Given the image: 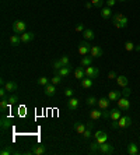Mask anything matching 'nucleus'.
Here are the masks:
<instances>
[{"instance_id": "nucleus-1", "label": "nucleus", "mask_w": 140, "mask_h": 155, "mask_svg": "<svg viewBox=\"0 0 140 155\" xmlns=\"http://www.w3.org/2000/svg\"><path fill=\"white\" fill-rule=\"evenodd\" d=\"M130 124H132V118L129 115H125V116H121V119L118 122H113L111 126L113 129H126L129 127Z\"/></svg>"}, {"instance_id": "nucleus-2", "label": "nucleus", "mask_w": 140, "mask_h": 155, "mask_svg": "<svg viewBox=\"0 0 140 155\" xmlns=\"http://www.w3.org/2000/svg\"><path fill=\"white\" fill-rule=\"evenodd\" d=\"M91 46H93V45H90L88 41H85V39L80 41V43H79V55H81V56H87V55H90Z\"/></svg>"}, {"instance_id": "nucleus-3", "label": "nucleus", "mask_w": 140, "mask_h": 155, "mask_svg": "<svg viewBox=\"0 0 140 155\" xmlns=\"http://www.w3.org/2000/svg\"><path fill=\"white\" fill-rule=\"evenodd\" d=\"M97 152L98 154H102V155H109L113 152V147L111 144H108V143H102V144H99Z\"/></svg>"}, {"instance_id": "nucleus-4", "label": "nucleus", "mask_w": 140, "mask_h": 155, "mask_svg": "<svg viewBox=\"0 0 140 155\" xmlns=\"http://www.w3.org/2000/svg\"><path fill=\"white\" fill-rule=\"evenodd\" d=\"M116 102H118V108L121 110H125L126 112V110L130 109V101L127 99V96H121Z\"/></svg>"}, {"instance_id": "nucleus-5", "label": "nucleus", "mask_w": 140, "mask_h": 155, "mask_svg": "<svg viewBox=\"0 0 140 155\" xmlns=\"http://www.w3.org/2000/svg\"><path fill=\"white\" fill-rule=\"evenodd\" d=\"M25 28H27V24L24 23L23 20H17V21L13 23V31L15 34H23V32H25Z\"/></svg>"}, {"instance_id": "nucleus-6", "label": "nucleus", "mask_w": 140, "mask_h": 155, "mask_svg": "<svg viewBox=\"0 0 140 155\" xmlns=\"http://www.w3.org/2000/svg\"><path fill=\"white\" fill-rule=\"evenodd\" d=\"M84 73H85V77L97 78L98 76H99V70H98L97 67H91V66H88V67L84 68Z\"/></svg>"}, {"instance_id": "nucleus-7", "label": "nucleus", "mask_w": 140, "mask_h": 155, "mask_svg": "<svg viewBox=\"0 0 140 155\" xmlns=\"http://www.w3.org/2000/svg\"><path fill=\"white\" fill-rule=\"evenodd\" d=\"M102 55H104V50H102L101 46H98V45H93V46H91V50H90V57L95 59V57H101Z\"/></svg>"}, {"instance_id": "nucleus-8", "label": "nucleus", "mask_w": 140, "mask_h": 155, "mask_svg": "<svg viewBox=\"0 0 140 155\" xmlns=\"http://www.w3.org/2000/svg\"><path fill=\"white\" fill-rule=\"evenodd\" d=\"M94 138H95V141H98L99 144H102V143H107L108 141V134L102 130H98V131L94 133Z\"/></svg>"}, {"instance_id": "nucleus-9", "label": "nucleus", "mask_w": 140, "mask_h": 155, "mask_svg": "<svg viewBox=\"0 0 140 155\" xmlns=\"http://www.w3.org/2000/svg\"><path fill=\"white\" fill-rule=\"evenodd\" d=\"M80 106V101L77 99V98H69V101H67V108H69V110H71V112H74L76 109H79Z\"/></svg>"}, {"instance_id": "nucleus-10", "label": "nucleus", "mask_w": 140, "mask_h": 155, "mask_svg": "<svg viewBox=\"0 0 140 155\" xmlns=\"http://www.w3.org/2000/svg\"><path fill=\"white\" fill-rule=\"evenodd\" d=\"M34 32H23L20 34V39H21V43H29V42L34 39Z\"/></svg>"}, {"instance_id": "nucleus-11", "label": "nucleus", "mask_w": 140, "mask_h": 155, "mask_svg": "<svg viewBox=\"0 0 140 155\" xmlns=\"http://www.w3.org/2000/svg\"><path fill=\"white\" fill-rule=\"evenodd\" d=\"M109 104H111V101H109V98H99L98 99V108L101 110H105V109H109Z\"/></svg>"}, {"instance_id": "nucleus-12", "label": "nucleus", "mask_w": 140, "mask_h": 155, "mask_svg": "<svg viewBox=\"0 0 140 155\" xmlns=\"http://www.w3.org/2000/svg\"><path fill=\"white\" fill-rule=\"evenodd\" d=\"M88 115H90V119H91L93 122H95V120L102 118V110L99 109V108H98V109H91Z\"/></svg>"}, {"instance_id": "nucleus-13", "label": "nucleus", "mask_w": 140, "mask_h": 155, "mask_svg": "<svg viewBox=\"0 0 140 155\" xmlns=\"http://www.w3.org/2000/svg\"><path fill=\"white\" fill-rule=\"evenodd\" d=\"M43 92H45V95L46 96H53L56 94V87L55 84H48V85H45L43 87Z\"/></svg>"}, {"instance_id": "nucleus-14", "label": "nucleus", "mask_w": 140, "mask_h": 155, "mask_svg": "<svg viewBox=\"0 0 140 155\" xmlns=\"http://www.w3.org/2000/svg\"><path fill=\"white\" fill-rule=\"evenodd\" d=\"M45 152H46V148H45V145H35L32 150L28 152V154H31V155H43Z\"/></svg>"}, {"instance_id": "nucleus-15", "label": "nucleus", "mask_w": 140, "mask_h": 155, "mask_svg": "<svg viewBox=\"0 0 140 155\" xmlns=\"http://www.w3.org/2000/svg\"><path fill=\"white\" fill-rule=\"evenodd\" d=\"M121 109L119 108H113L111 109V115H109V119H111L112 122H118L119 119H121Z\"/></svg>"}, {"instance_id": "nucleus-16", "label": "nucleus", "mask_w": 140, "mask_h": 155, "mask_svg": "<svg viewBox=\"0 0 140 155\" xmlns=\"http://www.w3.org/2000/svg\"><path fill=\"white\" fill-rule=\"evenodd\" d=\"M112 15H113V13H112L111 7H102V9H101V17H102L104 20H111Z\"/></svg>"}, {"instance_id": "nucleus-17", "label": "nucleus", "mask_w": 140, "mask_h": 155, "mask_svg": "<svg viewBox=\"0 0 140 155\" xmlns=\"http://www.w3.org/2000/svg\"><path fill=\"white\" fill-rule=\"evenodd\" d=\"M116 84L121 88H126L127 87V84H129V80H127L126 76H118L116 77Z\"/></svg>"}, {"instance_id": "nucleus-18", "label": "nucleus", "mask_w": 140, "mask_h": 155, "mask_svg": "<svg viewBox=\"0 0 140 155\" xmlns=\"http://www.w3.org/2000/svg\"><path fill=\"white\" fill-rule=\"evenodd\" d=\"M73 129H74V131L77 133V134H83V133L85 131L87 126L84 123H81V122H76V123L73 124Z\"/></svg>"}, {"instance_id": "nucleus-19", "label": "nucleus", "mask_w": 140, "mask_h": 155, "mask_svg": "<svg viewBox=\"0 0 140 155\" xmlns=\"http://www.w3.org/2000/svg\"><path fill=\"white\" fill-rule=\"evenodd\" d=\"M83 37L85 41H93L94 38H95V34H94L93 29H90V28H85L83 32Z\"/></svg>"}, {"instance_id": "nucleus-20", "label": "nucleus", "mask_w": 140, "mask_h": 155, "mask_svg": "<svg viewBox=\"0 0 140 155\" xmlns=\"http://www.w3.org/2000/svg\"><path fill=\"white\" fill-rule=\"evenodd\" d=\"M4 88L7 90V92H15L18 90V85H17V82L14 81H9L4 84Z\"/></svg>"}, {"instance_id": "nucleus-21", "label": "nucleus", "mask_w": 140, "mask_h": 155, "mask_svg": "<svg viewBox=\"0 0 140 155\" xmlns=\"http://www.w3.org/2000/svg\"><path fill=\"white\" fill-rule=\"evenodd\" d=\"M127 154L130 155H137L139 154V147L136 143H130L129 145H127Z\"/></svg>"}, {"instance_id": "nucleus-22", "label": "nucleus", "mask_w": 140, "mask_h": 155, "mask_svg": "<svg viewBox=\"0 0 140 155\" xmlns=\"http://www.w3.org/2000/svg\"><path fill=\"white\" fill-rule=\"evenodd\" d=\"M74 77H76V80H83V78H85V73H84V68L83 67H77L74 70Z\"/></svg>"}, {"instance_id": "nucleus-23", "label": "nucleus", "mask_w": 140, "mask_h": 155, "mask_svg": "<svg viewBox=\"0 0 140 155\" xmlns=\"http://www.w3.org/2000/svg\"><path fill=\"white\" fill-rule=\"evenodd\" d=\"M93 64V57H87V56H83L81 60H80V66L81 67H88Z\"/></svg>"}, {"instance_id": "nucleus-24", "label": "nucleus", "mask_w": 140, "mask_h": 155, "mask_svg": "<svg viewBox=\"0 0 140 155\" xmlns=\"http://www.w3.org/2000/svg\"><path fill=\"white\" fill-rule=\"evenodd\" d=\"M93 78H88V77H85V78H83L81 80V87L83 88H85V90H88V88H91L93 87Z\"/></svg>"}, {"instance_id": "nucleus-25", "label": "nucleus", "mask_w": 140, "mask_h": 155, "mask_svg": "<svg viewBox=\"0 0 140 155\" xmlns=\"http://www.w3.org/2000/svg\"><path fill=\"white\" fill-rule=\"evenodd\" d=\"M122 96V91H111L109 94H108V98H109V101H118L119 98Z\"/></svg>"}, {"instance_id": "nucleus-26", "label": "nucleus", "mask_w": 140, "mask_h": 155, "mask_svg": "<svg viewBox=\"0 0 140 155\" xmlns=\"http://www.w3.org/2000/svg\"><path fill=\"white\" fill-rule=\"evenodd\" d=\"M70 71H71V66H63V67H62L59 71H56V73H59L62 77H67L70 74Z\"/></svg>"}, {"instance_id": "nucleus-27", "label": "nucleus", "mask_w": 140, "mask_h": 155, "mask_svg": "<svg viewBox=\"0 0 140 155\" xmlns=\"http://www.w3.org/2000/svg\"><path fill=\"white\" fill-rule=\"evenodd\" d=\"M11 154H17V152H15L10 145L3 147V148L0 150V155H11Z\"/></svg>"}, {"instance_id": "nucleus-28", "label": "nucleus", "mask_w": 140, "mask_h": 155, "mask_svg": "<svg viewBox=\"0 0 140 155\" xmlns=\"http://www.w3.org/2000/svg\"><path fill=\"white\" fill-rule=\"evenodd\" d=\"M9 41H10V45L11 46H18L21 43V39H20L18 35H11L9 38Z\"/></svg>"}, {"instance_id": "nucleus-29", "label": "nucleus", "mask_w": 140, "mask_h": 155, "mask_svg": "<svg viewBox=\"0 0 140 155\" xmlns=\"http://www.w3.org/2000/svg\"><path fill=\"white\" fill-rule=\"evenodd\" d=\"M0 126H1V130H9V129L11 127V123H10L9 119L1 118V123H0Z\"/></svg>"}, {"instance_id": "nucleus-30", "label": "nucleus", "mask_w": 140, "mask_h": 155, "mask_svg": "<svg viewBox=\"0 0 140 155\" xmlns=\"http://www.w3.org/2000/svg\"><path fill=\"white\" fill-rule=\"evenodd\" d=\"M62 67H63V64H62V62L59 59L52 62V68H53V71H59Z\"/></svg>"}, {"instance_id": "nucleus-31", "label": "nucleus", "mask_w": 140, "mask_h": 155, "mask_svg": "<svg viewBox=\"0 0 140 155\" xmlns=\"http://www.w3.org/2000/svg\"><path fill=\"white\" fill-rule=\"evenodd\" d=\"M9 102H7V96H4V98H1V101H0V110L1 112H4L7 108H9Z\"/></svg>"}, {"instance_id": "nucleus-32", "label": "nucleus", "mask_w": 140, "mask_h": 155, "mask_svg": "<svg viewBox=\"0 0 140 155\" xmlns=\"http://www.w3.org/2000/svg\"><path fill=\"white\" fill-rule=\"evenodd\" d=\"M85 104L88 106H94V105H97L98 104V99L95 98V96H88L87 99H85Z\"/></svg>"}, {"instance_id": "nucleus-33", "label": "nucleus", "mask_w": 140, "mask_h": 155, "mask_svg": "<svg viewBox=\"0 0 140 155\" xmlns=\"http://www.w3.org/2000/svg\"><path fill=\"white\" fill-rule=\"evenodd\" d=\"M62 78H63V77H62V76H60V74H59V73H55V76H53V77L51 78V82H52V84H55V85H56V84H59V82H60V80H62Z\"/></svg>"}, {"instance_id": "nucleus-34", "label": "nucleus", "mask_w": 140, "mask_h": 155, "mask_svg": "<svg viewBox=\"0 0 140 155\" xmlns=\"http://www.w3.org/2000/svg\"><path fill=\"white\" fill-rule=\"evenodd\" d=\"M49 81H51V78H46V77H39V78H38V84H39V85H42V87L48 85V84H49Z\"/></svg>"}, {"instance_id": "nucleus-35", "label": "nucleus", "mask_w": 140, "mask_h": 155, "mask_svg": "<svg viewBox=\"0 0 140 155\" xmlns=\"http://www.w3.org/2000/svg\"><path fill=\"white\" fill-rule=\"evenodd\" d=\"M93 6L95 9H102V4H104V0H90Z\"/></svg>"}, {"instance_id": "nucleus-36", "label": "nucleus", "mask_w": 140, "mask_h": 155, "mask_svg": "<svg viewBox=\"0 0 140 155\" xmlns=\"http://www.w3.org/2000/svg\"><path fill=\"white\" fill-rule=\"evenodd\" d=\"M81 136H83L84 138H85V140H90V138H91V137H93L94 134H93V133H91V129H90V127H87V129H85V131H84L83 134H81Z\"/></svg>"}, {"instance_id": "nucleus-37", "label": "nucleus", "mask_w": 140, "mask_h": 155, "mask_svg": "<svg viewBox=\"0 0 140 155\" xmlns=\"http://www.w3.org/2000/svg\"><path fill=\"white\" fill-rule=\"evenodd\" d=\"M125 49L127 50V52H130V50H135L136 49V46H135V43H133V42L127 41V42H125Z\"/></svg>"}, {"instance_id": "nucleus-38", "label": "nucleus", "mask_w": 140, "mask_h": 155, "mask_svg": "<svg viewBox=\"0 0 140 155\" xmlns=\"http://www.w3.org/2000/svg\"><path fill=\"white\" fill-rule=\"evenodd\" d=\"M17 101H18V96H17V95L7 96V102H9V105H14V104H15Z\"/></svg>"}, {"instance_id": "nucleus-39", "label": "nucleus", "mask_w": 140, "mask_h": 155, "mask_svg": "<svg viewBox=\"0 0 140 155\" xmlns=\"http://www.w3.org/2000/svg\"><path fill=\"white\" fill-rule=\"evenodd\" d=\"M62 62V64L63 66H70V60H69V56H60V59H59Z\"/></svg>"}, {"instance_id": "nucleus-40", "label": "nucleus", "mask_w": 140, "mask_h": 155, "mask_svg": "<svg viewBox=\"0 0 140 155\" xmlns=\"http://www.w3.org/2000/svg\"><path fill=\"white\" fill-rule=\"evenodd\" d=\"M98 147H99V143L98 141H94L93 144H90V150H91V152H97Z\"/></svg>"}, {"instance_id": "nucleus-41", "label": "nucleus", "mask_w": 140, "mask_h": 155, "mask_svg": "<svg viewBox=\"0 0 140 155\" xmlns=\"http://www.w3.org/2000/svg\"><path fill=\"white\" fill-rule=\"evenodd\" d=\"M73 94H74V91H73L71 88H66V90H65V96H66V98H71Z\"/></svg>"}, {"instance_id": "nucleus-42", "label": "nucleus", "mask_w": 140, "mask_h": 155, "mask_svg": "<svg viewBox=\"0 0 140 155\" xmlns=\"http://www.w3.org/2000/svg\"><path fill=\"white\" fill-rule=\"evenodd\" d=\"M84 29H85V28H84V25H83L81 23L77 24V25H76V28H74L76 32H84Z\"/></svg>"}, {"instance_id": "nucleus-43", "label": "nucleus", "mask_w": 140, "mask_h": 155, "mask_svg": "<svg viewBox=\"0 0 140 155\" xmlns=\"http://www.w3.org/2000/svg\"><path fill=\"white\" fill-rule=\"evenodd\" d=\"M116 73H115V71H109V73H108V78H109V80H116Z\"/></svg>"}, {"instance_id": "nucleus-44", "label": "nucleus", "mask_w": 140, "mask_h": 155, "mask_svg": "<svg viewBox=\"0 0 140 155\" xmlns=\"http://www.w3.org/2000/svg\"><path fill=\"white\" fill-rule=\"evenodd\" d=\"M109 115H111V110H109V109L102 110V118L104 119H109Z\"/></svg>"}, {"instance_id": "nucleus-45", "label": "nucleus", "mask_w": 140, "mask_h": 155, "mask_svg": "<svg viewBox=\"0 0 140 155\" xmlns=\"http://www.w3.org/2000/svg\"><path fill=\"white\" fill-rule=\"evenodd\" d=\"M130 94H132V91H130V90H129V88H127V87H126L125 90L122 91V96H129V95H130Z\"/></svg>"}, {"instance_id": "nucleus-46", "label": "nucleus", "mask_w": 140, "mask_h": 155, "mask_svg": "<svg viewBox=\"0 0 140 155\" xmlns=\"http://www.w3.org/2000/svg\"><path fill=\"white\" fill-rule=\"evenodd\" d=\"M105 3H107L108 7H112V6L116 4V0H105Z\"/></svg>"}, {"instance_id": "nucleus-47", "label": "nucleus", "mask_w": 140, "mask_h": 155, "mask_svg": "<svg viewBox=\"0 0 140 155\" xmlns=\"http://www.w3.org/2000/svg\"><path fill=\"white\" fill-rule=\"evenodd\" d=\"M6 95H7V90H6L4 87H1V88H0V96H1V98H4Z\"/></svg>"}, {"instance_id": "nucleus-48", "label": "nucleus", "mask_w": 140, "mask_h": 155, "mask_svg": "<svg viewBox=\"0 0 140 155\" xmlns=\"http://www.w3.org/2000/svg\"><path fill=\"white\" fill-rule=\"evenodd\" d=\"M84 6H85V9H87V10H90V9H93V7H94L91 1H87V3H85V4H84Z\"/></svg>"}, {"instance_id": "nucleus-49", "label": "nucleus", "mask_w": 140, "mask_h": 155, "mask_svg": "<svg viewBox=\"0 0 140 155\" xmlns=\"http://www.w3.org/2000/svg\"><path fill=\"white\" fill-rule=\"evenodd\" d=\"M119 1H127V0H119Z\"/></svg>"}]
</instances>
